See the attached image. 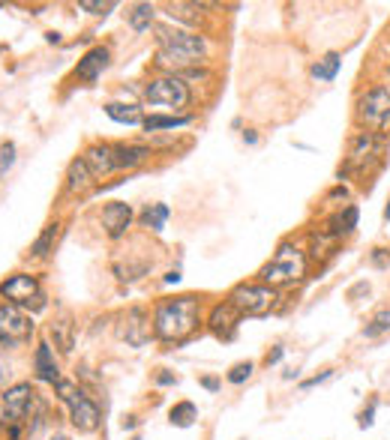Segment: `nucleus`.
<instances>
[{"label": "nucleus", "mask_w": 390, "mask_h": 440, "mask_svg": "<svg viewBox=\"0 0 390 440\" xmlns=\"http://www.w3.org/2000/svg\"><path fill=\"white\" fill-rule=\"evenodd\" d=\"M0 293L13 302V306H33V309H42L46 306V297H42V291H39V281L33 279V276H13V279H6L4 285H0Z\"/></svg>", "instance_id": "8"}, {"label": "nucleus", "mask_w": 390, "mask_h": 440, "mask_svg": "<svg viewBox=\"0 0 390 440\" xmlns=\"http://www.w3.org/2000/svg\"><path fill=\"white\" fill-rule=\"evenodd\" d=\"M60 392V399L70 404V416H72V425L82 428V432H93V428L99 425V408L84 396L82 389H75V383L70 380H58L54 383Z\"/></svg>", "instance_id": "4"}, {"label": "nucleus", "mask_w": 390, "mask_h": 440, "mask_svg": "<svg viewBox=\"0 0 390 440\" xmlns=\"http://www.w3.org/2000/svg\"><path fill=\"white\" fill-rule=\"evenodd\" d=\"M148 156H150V150H148V147H141V144L115 147V162H117V168H132V165L144 162Z\"/></svg>", "instance_id": "19"}, {"label": "nucleus", "mask_w": 390, "mask_h": 440, "mask_svg": "<svg viewBox=\"0 0 390 440\" xmlns=\"http://www.w3.org/2000/svg\"><path fill=\"white\" fill-rule=\"evenodd\" d=\"M171 425H177V428H189L195 420H198V411H195V404L193 401H181V404H174L171 408Z\"/></svg>", "instance_id": "22"}, {"label": "nucleus", "mask_w": 390, "mask_h": 440, "mask_svg": "<svg viewBox=\"0 0 390 440\" xmlns=\"http://www.w3.org/2000/svg\"><path fill=\"white\" fill-rule=\"evenodd\" d=\"M78 9H84V13H91V15H105L108 9H115V4H99V0H82V4H78Z\"/></svg>", "instance_id": "30"}, {"label": "nucleus", "mask_w": 390, "mask_h": 440, "mask_svg": "<svg viewBox=\"0 0 390 440\" xmlns=\"http://www.w3.org/2000/svg\"><path fill=\"white\" fill-rule=\"evenodd\" d=\"M136 425H138L136 416H126V420H124V428H136Z\"/></svg>", "instance_id": "39"}, {"label": "nucleus", "mask_w": 390, "mask_h": 440, "mask_svg": "<svg viewBox=\"0 0 390 440\" xmlns=\"http://www.w3.org/2000/svg\"><path fill=\"white\" fill-rule=\"evenodd\" d=\"M330 375H333V371H325V375H318V378H309V380H304V389H309V387H318V383H325Z\"/></svg>", "instance_id": "33"}, {"label": "nucleus", "mask_w": 390, "mask_h": 440, "mask_svg": "<svg viewBox=\"0 0 390 440\" xmlns=\"http://www.w3.org/2000/svg\"><path fill=\"white\" fill-rule=\"evenodd\" d=\"M360 425L366 428V425H372V411H366V413H360Z\"/></svg>", "instance_id": "37"}, {"label": "nucleus", "mask_w": 390, "mask_h": 440, "mask_svg": "<svg viewBox=\"0 0 390 440\" xmlns=\"http://www.w3.org/2000/svg\"><path fill=\"white\" fill-rule=\"evenodd\" d=\"M240 318H243V314L226 300V302H219V306H216L214 312H210V330H214L219 338H231L234 330H238Z\"/></svg>", "instance_id": "14"}, {"label": "nucleus", "mask_w": 390, "mask_h": 440, "mask_svg": "<svg viewBox=\"0 0 390 440\" xmlns=\"http://www.w3.org/2000/svg\"><path fill=\"white\" fill-rule=\"evenodd\" d=\"M150 21H153V6H150V4L132 6V13H129V27H132V30H148Z\"/></svg>", "instance_id": "24"}, {"label": "nucleus", "mask_w": 390, "mask_h": 440, "mask_svg": "<svg viewBox=\"0 0 390 440\" xmlns=\"http://www.w3.org/2000/svg\"><path fill=\"white\" fill-rule=\"evenodd\" d=\"M126 326H124V338L132 345V347H144L150 342V335H153V330H150V321H148V314H144L141 309H132V312H126V321H124Z\"/></svg>", "instance_id": "12"}, {"label": "nucleus", "mask_w": 390, "mask_h": 440, "mask_svg": "<svg viewBox=\"0 0 390 440\" xmlns=\"http://www.w3.org/2000/svg\"><path fill=\"white\" fill-rule=\"evenodd\" d=\"M372 261H375V267H387L390 258L384 255V249H375V252H372Z\"/></svg>", "instance_id": "34"}, {"label": "nucleus", "mask_w": 390, "mask_h": 440, "mask_svg": "<svg viewBox=\"0 0 390 440\" xmlns=\"http://www.w3.org/2000/svg\"><path fill=\"white\" fill-rule=\"evenodd\" d=\"M105 66H108V48H105V45H96V48H91L82 60H78L75 75L82 78V81H96V78L103 75Z\"/></svg>", "instance_id": "15"}, {"label": "nucleus", "mask_w": 390, "mask_h": 440, "mask_svg": "<svg viewBox=\"0 0 390 440\" xmlns=\"http://www.w3.org/2000/svg\"><path fill=\"white\" fill-rule=\"evenodd\" d=\"M6 378H9V368H6V363H4V356H0V387L6 383Z\"/></svg>", "instance_id": "35"}, {"label": "nucleus", "mask_w": 390, "mask_h": 440, "mask_svg": "<svg viewBox=\"0 0 390 440\" xmlns=\"http://www.w3.org/2000/svg\"><path fill=\"white\" fill-rule=\"evenodd\" d=\"M339 54H327L325 60H318L316 66H312V75L316 78H321V81H333L337 78V72H339Z\"/></svg>", "instance_id": "23"}, {"label": "nucleus", "mask_w": 390, "mask_h": 440, "mask_svg": "<svg viewBox=\"0 0 390 440\" xmlns=\"http://www.w3.org/2000/svg\"><path fill=\"white\" fill-rule=\"evenodd\" d=\"M132 222V207L126 204V201H111V204H105L103 210V228L108 236H120Z\"/></svg>", "instance_id": "11"}, {"label": "nucleus", "mask_w": 390, "mask_h": 440, "mask_svg": "<svg viewBox=\"0 0 390 440\" xmlns=\"http://www.w3.org/2000/svg\"><path fill=\"white\" fill-rule=\"evenodd\" d=\"M202 383H204V387H207V389H216V387H219V383H216V380H214V378H204V380H202Z\"/></svg>", "instance_id": "40"}, {"label": "nucleus", "mask_w": 390, "mask_h": 440, "mask_svg": "<svg viewBox=\"0 0 390 440\" xmlns=\"http://www.w3.org/2000/svg\"><path fill=\"white\" fill-rule=\"evenodd\" d=\"M273 300H276V293L267 285H240V288H234L228 297L231 306L240 314H247V318H261V314H267L273 309Z\"/></svg>", "instance_id": "6"}, {"label": "nucleus", "mask_w": 390, "mask_h": 440, "mask_svg": "<svg viewBox=\"0 0 390 440\" xmlns=\"http://www.w3.org/2000/svg\"><path fill=\"white\" fill-rule=\"evenodd\" d=\"M372 153H375V135L372 132H360L358 138H354L351 156H349V168H363Z\"/></svg>", "instance_id": "17"}, {"label": "nucleus", "mask_w": 390, "mask_h": 440, "mask_svg": "<svg viewBox=\"0 0 390 440\" xmlns=\"http://www.w3.org/2000/svg\"><path fill=\"white\" fill-rule=\"evenodd\" d=\"M91 168L84 165V159H75L70 165V183H66V189L70 192H84L87 186H91Z\"/></svg>", "instance_id": "20"}, {"label": "nucleus", "mask_w": 390, "mask_h": 440, "mask_svg": "<svg viewBox=\"0 0 390 440\" xmlns=\"http://www.w3.org/2000/svg\"><path fill=\"white\" fill-rule=\"evenodd\" d=\"M384 219L390 222V201H387V207H384Z\"/></svg>", "instance_id": "42"}, {"label": "nucleus", "mask_w": 390, "mask_h": 440, "mask_svg": "<svg viewBox=\"0 0 390 440\" xmlns=\"http://www.w3.org/2000/svg\"><path fill=\"white\" fill-rule=\"evenodd\" d=\"M33 366H37V375L39 380H48V383H58L60 375H58V363H54V354L48 345H39L37 354H33Z\"/></svg>", "instance_id": "16"}, {"label": "nucleus", "mask_w": 390, "mask_h": 440, "mask_svg": "<svg viewBox=\"0 0 390 440\" xmlns=\"http://www.w3.org/2000/svg\"><path fill=\"white\" fill-rule=\"evenodd\" d=\"M195 326H198V300L177 297L160 302L153 318V335L162 338V342H183Z\"/></svg>", "instance_id": "1"}, {"label": "nucleus", "mask_w": 390, "mask_h": 440, "mask_svg": "<svg viewBox=\"0 0 390 440\" xmlns=\"http://www.w3.org/2000/svg\"><path fill=\"white\" fill-rule=\"evenodd\" d=\"M54 440H66V437H54Z\"/></svg>", "instance_id": "43"}, {"label": "nucleus", "mask_w": 390, "mask_h": 440, "mask_svg": "<svg viewBox=\"0 0 390 440\" xmlns=\"http://www.w3.org/2000/svg\"><path fill=\"white\" fill-rule=\"evenodd\" d=\"M84 165L91 168L93 177H105V174H111V171H117L115 147H108V144H93V147H87Z\"/></svg>", "instance_id": "13"}, {"label": "nucleus", "mask_w": 390, "mask_h": 440, "mask_svg": "<svg viewBox=\"0 0 390 440\" xmlns=\"http://www.w3.org/2000/svg\"><path fill=\"white\" fill-rule=\"evenodd\" d=\"M249 375H252V363H238L228 371V380L231 383H243V380H249Z\"/></svg>", "instance_id": "31"}, {"label": "nucleus", "mask_w": 390, "mask_h": 440, "mask_svg": "<svg viewBox=\"0 0 390 440\" xmlns=\"http://www.w3.org/2000/svg\"><path fill=\"white\" fill-rule=\"evenodd\" d=\"M58 236H60V225L54 222V225H46V231H42L39 236H37V243H33V255L37 258H46L51 249H54V243H58Z\"/></svg>", "instance_id": "21"}, {"label": "nucleus", "mask_w": 390, "mask_h": 440, "mask_svg": "<svg viewBox=\"0 0 390 440\" xmlns=\"http://www.w3.org/2000/svg\"><path fill=\"white\" fill-rule=\"evenodd\" d=\"M4 411H6V420L13 422V434H18V425L33 420V411H42L37 389H33L30 383H15L4 396Z\"/></svg>", "instance_id": "5"}, {"label": "nucleus", "mask_w": 390, "mask_h": 440, "mask_svg": "<svg viewBox=\"0 0 390 440\" xmlns=\"http://www.w3.org/2000/svg\"><path fill=\"white\" fill-rule=\"evenodd\" d=\"M160 54L156 60L162 66H171V69H186V66H195L204 60L207 54V42L198 36V33L189 30H171V27H160Z\"/></svg>", "instance_id": "2"}, {"label": "nucleus", "mask_w": 390, "mask_h": 440, "mask_svg": "<svg viewBox=\"0 0 390 440\" xmlns=\"http://www.w3.org/2000/svg\"><path fill=\"white\" fill-rule=\"evenodd\" d=\"M360 120L372 129H387L390 126V90L387 87H372L370 93L360 99Z\"/></svg>", "instance_id": "10"}, {"label": "nucleus", "mask_w": 390, "mask_h": 440, "mask_svg": "<svg viewBox=\"0 0 390 440\" xmlns=\"http://www.w3.org/2000/svg\"><path fill=\"white\" fill-rule=\"evenodd\" d=\"M13 162H15V147L13 144H0V171L13 168Z\"/></svg>", "instance_id": "32"}, {"label": "nucleus", "mask_w": 390, "mask_h": 440, "mask_svg": "<svg viewBox=\"0 0 390 440\" xmlns=\"http://www.w3.org/2000/svg\"><path fill=\"white\" fill-rule=\"evenodd\" d=\"M189 117H148L141 123L144 132H160V129H177V126H186Z\"/></svg>", "instance_id": "25"}, {"label": "nucleus", "mask_w": 390, "mask_h": 440, "mask_svg": "<svg viewBox=\"0 0 390 440\" xmlns=\"http://www.w3.org/2000/svg\"><path fill=\"white\" fill-rule=\"evenodd\" d=\"M51 335H58V342H60L63 351H72V326H70V321L51 324Z\"/></svg>", "instance_id": "28"}, {"label": "nucleus", "mask_w": 390, "mask_h": 440, "mask_svg": "<svg viewBox=\"0 0 390 440\" xmlns=\"http://www.w3.org/2000/svg\"><path fill=\"white\" fill-rule=\"evenodd\" d=\"M387 330H390V309H382L370 324H366L363 335H366V338H375V335H382V333H387Z\"/></svg>", "instance_id": "27"}, {"label": "nucleus", "mask_w": 390, "mask_h": 440, "mask_svg": "<svg viewBox=\"0 0 390 440\" xmlns=\"http://www.w3.org/2000/svg\"><path fill=\"white\" fill-rule=\"evenodd\" d=\"M165 281H169V285H177V281H181V273H177V269H174V273H169V276H165Z\"/></svg>", "instance_id": "38"}, {"label": "nucleus", "mask_w": 390, "mask_h": 440, "mask_svg": "<svg viewBox=\"0 0 390 440\" xmlns=\"http://www.w3.org/2000/svg\"><path fill=\"white\" fill-rule=\"evenodd\" d=\"M165 219H169V207H165V204H153V207L144 210V225L153 228V231H162Z\"/></svg>", "instance_id": "26"}, {"label": "nucleus", "mask_w": 390, "mask_h": 440, "mask_svg": "<svg viewBox=\"0 0 390 440\" xmlns=\"http://www.w3.org/2000/svg\"><path fill=\"white\" fill-rule=\"evenodd\" d=\"M105 114L115 120V123H126V126H138L141 120V108L138 105H120V102H108L105 105Z\"/></svg>", "instance_id": "18"}, {"label": "nucleus", "mask_w": 390, "mask_h": 440, "mask_svg": "<svg viewBox=\"0 0 390 440\" xmlns=\"http://www.w3.org/2000/svg\"><path fill=\"white\" fill-rule=\"evenodd\" d=\"M156 383H174V378L171 375H160V378H156Z\"/></svg>", "instance_id": "41"}, {"label": "nucleus", "mask_w": 390, "mask_h": 440, "mask_svg": "<svg viewBox=\"0 0 390 440\" xmlns=\"http://www.w3.org/2000/svg\"><path fill=\"white\" fill-rule=\"evenodd\" d=\"M33 335V324L25 312L13 302H4L0 306V342L4 345H25Z\"/></svg>", "instance_id": "9"}, {"label": "nucleus", "mask_w": 390, "mask_h": 440, "mask_svg": "<svg viewBox=\"0 0 390 440\" xmlns=\"http://www.w3.org/2000/svg\"><path fill=\"white\" fill-rule=\"evenodd\" d=\"M144 99L150 105H169V108H186L189 105V87L181 81V78H156V81L148 84L144 90Z\"/></svg>", "instance_id": "7"}, {"label": "nucleus", "mask_w": 390, "mask_h": 440, "mask_svg": "<svg viewBox=\"0 0 390 440\" xmlns=\"http://www.w3.org/2000/svg\"><path fill=\"white\" fill-rule=\"evenodd\" d=\"M136 440H138V437H136Z\"/></svg>", "instance_id": "44"}, {"label": "nucleus", "mask_w": 390, "mask_h": 440, "mask_svg": "<svg viewBox=\"0 0 390 440\" xmlns=\"http://www.w3.org/2000/svg\"><path fill=\"white\" fill-rule=\"evenodd\" d=\"M280 359H282V347H276V351L267 356V366H271V363H280Z\"/></svg>", "instance_id": "36"}, {"label": "nucleus", "mask_w": 390, "mask_h": 440, "mask_svg": "<svg viewBox=\"0 0 390 440\" xmlns=\"http://www.w3.org/2000/svg\"><path fill=\"white\" fill-rule=\"evenodd\" d=\"M354 225H358V210L349 207L345 210V216H337L333 219V234H349Z\"/></svg>", "instance_id": "29"}, {"label": "nucleus", "mask_w": 390, "mask_h": 440, "mask_svg": "<svg viewBox=\"0 0 390 440\" xmlns=\"http://www.w3.org/2000/svg\"><path fill=\"white\" fill-rule=\"evenodd\" d=\"M304 276H306V258L292 243L280 246V252L273 255V261L261 269V281H264L267 288H273V285H292V281H300Z\"/></svg>", "instance_id": "3"}]
</instances>
